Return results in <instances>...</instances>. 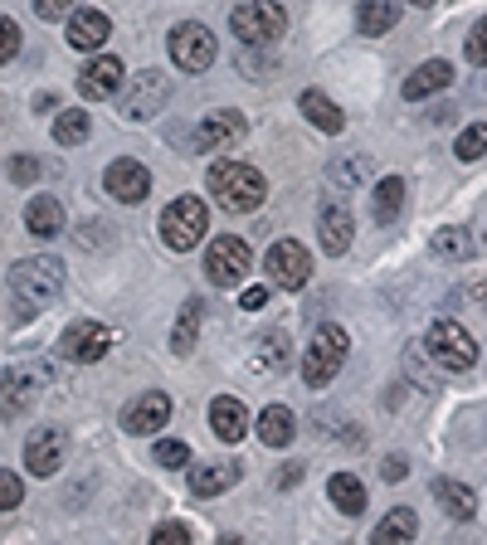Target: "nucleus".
<instances>
[{"label": "nucleus", "mask_w": 487, "mask_h": 545, "mask_svg": "<svg viewBox=\"0 0 487 545\" xmlns=\"http://www.w3.org/2000/svg\"><path fill=\"white\" fill-rule=\"evenodd\" d=\"M10 292H15L20 317H35L39 307H49V302L64 292V263L54 254L20 258V263L10 268Z\"/></svg>", "instance_id": "obj_1"}, {"label": "nucleus", "mask_w": 487, "mask_h": 545, "mask_svg": "<svg viewBox=\"0 0 487 545\" xmlns=\"http://www.w3.org/2000/svg\"><path fill=\"white\" fill-rule=\"evenodd\" d=\"M205 190L225 205L229 215H249V210H259L268 200V181L249 161H215L210 176H205Z\"/></svg>", "instance_id": "obj_2"}, {"label": "nucleus", "mask_w": 487, "mask_h": 545, "mask_svg": "<svg viewBox=\"0 0 487 545\" xmlns=\"http://www.w3.org/2000/svg\"><path fill=\"white\" fill-rule=\"evenodd\" d=\"M346 356H351L346 327L322 322V327L312 331V341H307V356H302V380H307V390H327V385L337 380V370L346 365Z\"/></svg>", "instance_id": "obj_3"}, {"label": "nucleus", "mask_w": 487, "mask_h": 545, "mask_svg": "<svg viewBox=\"0 0 487 545\" xmlns=\"http://www.w3.org/2000/svg\"><path fill=\"white\" fill-rule=\"evenodd\" d=\"M424 356L439 365V370L458 375V370H473L483 351H478V341L468 336V327H458L453 317H439L434 327L424 331Z\"/></svg>", "instance_id": "obj_4"}, {"label": "nucleus", "mask_w": 487, "mask_h": 545, "mask_svg": "<svg viewBox=\"0 0 487 545\" xmlns=\"http://www.w3.org/2000/svg\"><path fill=\"white\" fill-rule=\"evenodd\" d=\"M229 30H234L239 44L259 49V44L283 39V30H288V10H283L278 0H239V5L229 10Z\"/></svg>", "instance_id": "obj_5"}, {"label": "nucleus", "mask_w": 487, "mask_h": 545, "mask_svg": "<svg viewBox=\"0 0 487 545\" xmlns=\"http://www.w3.org/2000/svg\"><path fill=\"white\" fill-rule=\"evenodd\" d=\"M205 234H210V205H205L200 195H181V200L166 205V215H161V239H166V249L190 254Z\"/></svg>", "instance_id": "obj_6"}, {"label": "nucleus", "mask_w": 487, "mask_h": 545, "mask_svg": "<svg viewBox=\"0 0 487 545\" xmlns=\"http://www.w3.org/2000/svg\"><path fill=\"white\" fill-rule=\"evenodd\" d=\"M166 98H171V78L161 69H142L122 83L117 112H122V122H151L156 112L166 108Z\"/></svg>", "instance_id": "obj_7"}, {"label": "nucleus", "mask_w": 487, "mask_h": 545, "mask_svg": "<svg viewBox=\"0 0 487 545\" xmlns=\"http://www.w3.org/2000/svg\"><path fill=\"white\" fill-rule=\"evenodd\" d=\"M117 346V327H108V322H93V317H83V322H74V327L59 336V361H74V365H93L103 361L108 351Z\"/></svg>", "instance_id": "obj_8"}, {"label": "nucleus", "mask_w": 487, "mask_h": 545, "mask_svg": "<svg viewBox=\"0 0 487 545\" xmlns=\"http://www.w3.org/2000/svg\"><path fill=\"white\" fill-rule=\"evenodd\" d=\"M263 268H268V283H273V288L298 292V288H307V278H312V254L302 249L298 239H278V244L263 254Z\"/></svg>", "instance_id": "obj_9"}, {"label": "nucleus", "mask_w": 487, "mask_h": 545, "mask_svg": "<svg viewBox=\"0 0 487 545\" xmlns=\"http://www.w3.org/2000/svg\"><path fill=\"white\" fill-rule=\"evenodd\" d=\"M166 44H171V64L181 73H205L215 64V35H210L205 25H195V20L176 25Z\"/></svg>", "instance_id": "obj_10"}, {"label": "nucleus", "mask_w": 487, "mask_h": 545, "mask_svg": "<svg viewBox=\"0 0 487 545\" xmlns=\"http://www.w3.org/2000/svg\"><path fill=\"white\" fill-rule=\"evenodd\" d=\"M249 263H254L249 244L234 239V234H220V239L210 244V254H205V278H210L215 288H234V283H244Z\"/></svg>", "instance_id": "obj_11"}, {"label": "nucleus", "mask_w": 487, "mask_h": 545, "mask_svg": "<svg viewBox=\"0 0 487 545\" xmlns=\"http://www.w3.org/2000/svg\"><path fill=\"white\" fill-rule=\"evenodd\" d=\"M39 370H30V365H10L5 375H0V419L10 424V419H25L30 409H35L39 400Z\"/></svg>", "instance_id": "obj_12"}, {"label": "nucleus", "mask_w": 487, "mask_h": 545, "mask_svg": "<svg viewBox=\"0 0 487 545\" xmlns=\"http://www.w3.org/2000/svg\"><path fill=\"white\" fill-rule=\"evenodd\" d=\"M317 234H322V249L332 258H341L351 249V239H356V215H351V205H346L341 195H327V200H322V210H317Z\"/></svg>", "instance_id": "obj_13"}, {"label": "nucleus", "mask_w": 487, "mask_h": 545, "mask_svg": "<svg viewBox=\"0 0 487 545\" xmlns=\"http://www.w3.org/2000/svg\"><path fill=\"white\" fill-rule=\"evenodd\" d=\"M122 83H127V69H122L117 54H93L88 69L78 73V93H83L88 103H108V98H117Z\"/></svg>", "instance_id": "obj_14"}, {"label": "nucleus", "mask_w": 487, "mask_h": 545, "mask_svg": "<svg viewBox=\"0 0 487 545\" xmlns=\"http://www.w3.org/2000/svg\"><path fill=\"white\" fill-rule=\"evenodd\" d=\"M103 185H108V195L122 200V205H142L151 195V171L142 161H132V156H117L113 166L103 171Z\"/></svg>", "instance_id": "obj_15"}, {"label": "nucleus", "mask_w": 487, "mask_h": 545, "mask_svg": "<svg viewBox=\"0 0 487 545\" xmlns=\"http://www.w3.org/2000/svg\"><path fill=\"white\" fill-rule=\"evenodd\" d=\"M166 419H171V395L166 390H147V395H137L122 409V429L132 438H147L156 429H166Z\"/></svg>", "instance_id": "obj_16"}, {"label": "nucleus", "mask_w": 487, "mask_h": 545, "mask_svg": "<svg viewBox=\"0 0 487 545\" xmlns=\"http://www.w3.org/2000/svg\"><path fill=\"white\" fill-rule=\"evenodd\" d=\"M244 132H249V117L234 108H220V112H210V117H200V127H195V151L210 156V151H220V146H234Z\"/></svg>", "instance_id": "obj_17"}, {"label": "nucleus", "mask_w": 487, "mask_h": 545, "mask_svg": "<svg viewBox=\"0 0 487 545\" xmlns=\"http://www.w3.org/2000/svg\"><path fill=\"white\" fill-rule=\"evenodd\" d=\"M64 453H69V434L64 429H35L25 443V468L35 477H54L64 468Z\"/></svg>", "instance_id": "obj_18"}, {"label": "nucleus", "mask_w": 487, "mask_h": 545, "mask_svg": "<svg viewBox=\"0 0 487 545\" xmlns=\"http://www.w3.org/2000/svg\"><path fill=\"white\" fill-rule=\"evenodd\" d=\"M108 35H113V20L103 10H83L78 5L69 15V49H78V54H98L108 44Z\"/></svg>", "instance_id": "obj_19"}, {"label": "nucleus", "mask_w": 487, "mask_h": 545, "mask_svg": "<svg viewBox=\"0 0 487 545\" xmlns=\"http://www.w3.org/2000/svg\"><path fill=\"white\" fill-rule=\"evenodd\" d=\"M210 429H215L220 443H239V438L249 434V409H244V400L220 395V400L210 404Z\"/></svg>", "instance_id": "obj_20"}, {"label": "nucleus", "mask_w": 487, "mask_h": 545, "mask_svg": "<svg viewBox=\"0 0 487 545\" xmlns=\"http://www.w3.org/2000/svg\"><path fill=\"white\" fill-rule=\"evenodd\" d=\"M288 356H293V341H288V331H263L259 341H254V351H249V370L254 375H278L283 365H288Z\"/></svg>", "instance_id": "obj_21"}, {"label": "nucleus", "mask_w": 487, "mask_h": 545, "mask_svg": "<svg viewBox=\"0 0 487 545\" xmlns=\"http://www.w3.org/2000/svg\"><path fill=\"white\" fill-rule=\"evenodd\" d=\"M434 502L449 511L453 521H473L478 516V497H473V487L468 482H453V477H434Z\"/></svg>", "instance_id": "obj_22"}, {"label": "nucleus", "mask_w": 487, "mask_h": 545, "mask_svg": "<svg viewBox=\"0 0 487 545\" xmlns=\"http://www.w3.org/2000/svg\"><path fill=\"white\" fill-rule=\"evenodd\" d=\"M25 229H30L35 239H59V234H64V205H59L54 195H35V200L25 205Z\"/></svg>", "instance_id": "obj_23"}, {"label": "nucleus", "mask_w": 487, "mask_h": 545, "mask_svg": "<svg viewBox=\"0 0 487 545\" xmlns=\"http://www.w3.org/2000/svg\"><path fill=\"white\" fill-rule=\"evenodd\" d=\"M453 83V64L449 59H429V64H419V69L405 78V98L419 103V98H429V93H444Z\"/></svg>", "instance_id": "obj_24"}, {"label": "nucleus", "mask_w": 487, "mask_h": 545, "mask_svg": "<svg viewBox=\"0 0 487 545\" xmlns=\"http://www.w3.org/2000/svg\"><path fill=\"white\" fill-rule=\"evenodd\" d=\"M298 438V419H293V409L288 404H268L259 414V443L263 448H288Z\"/></svg>", "instance_id": "obj_25"}, {"label": "nucleus", "mask_w": 487, "mask_h": 545, "mask_svg": "<svg viewBox=\"0 0 487 545\" xmlns=\"http://www.w3.org/2000/svg\"><path fill=\"white\" fill-rule=\"evenodd\" d=\"M298 108H302V117H307L317 132H327V137H337L341 127H346V112H341L327 93H317V88H307V93H302Z\"/></svg>", "instance_id": "obj_26"}, {"label": "nucleus", "mask_w": 487, "mask_h": 545, "mask_svg": "<svg viewBox=\"0 0 487 545\" xmlns=\"http://www.w3.org/2000/svg\"><path fill=\"white\" fill-rule=\"evenodd\" d=\"M419 516L414 507H390V516H380V526L371 531V545H414Z\"/></svg>", "instance_id": "obj_27"}, {"label": "nucleus", "mask_w": 487, "mask_h": 545, "mask_svg": "<svg viewBox=\"0 0 487 545\" xmlns=\"http://www.w3.org/2000/svg\"><path fill=\"white\" fill-rule=\"evenodd\" d=\"M327 497H332V507H337L341 516H361V511H366V482L356 473H337L327 482Z\"/></svg>", "instance_id": "obj_28"}, {"label": "nucleus", "mask_w": 487, "mask_h": 545, "mask_svg": "<svg viewBox=\"0 0 487 545\" xmlns=\"http://www.w3.org/2000/svg\"><path fill=\"white\" fill-rule=\"evenodd\" d=\"M395 25H400V0H366L361 15H356L361 35H390Z\"/></svg>", "instance_id": "obj_29"}, {"label": "nucleus", "mask_w": 487, "mask_h": 545, "mask_svg": "<svg viewBox=\"0 0 487 545\" xmlns=\"http://www.w3.org/2000/svg\"><path fill=\"white\" fill-rule=\"evenodd\" d=\"M234 482H239V463H234V468H229V463H210V468H195V473H190V492H195V497H220Z\"/></svg>", "instance_id": "obj_30"}, {"label": "nucleus", "mask_w": 487, "mask_h": 545, "mask_svg": "<svg viewBox=\"0 0 487 545\" xmlns=\"http://www.w3.org/2000/svg\"><path fill=\"white\" fill-rule=\"evenodd\" d=\"M327 181L337 185V190H361V185L371 181V156H337L327 166Z\"/></svg>", "instance_id": "obj_31"}, {"label": "nucleus", "mask_w": 487, "mask_h": 545, "mask_svg": "<svg viewBox=\"0 0 487 545\" xmlns=\"http://www.w3.org/2000/svg\"><path fill=\"white\" fill-rule=\"evenodd\" d=\"M405 210V176H385L375 185V224H395Z\"/></svg>", "instance_id": "obj_32"}, {"label": "nucleus", "mask_w": 487, "mask_h": 545, "mask_svg": "<svg viewBox=\"0 0 487 545\" xmlns=\"http://www.w3.org/2000/svg\"><path fill=\"white\" fill-rule=\"evenodd\" d=\"M429 249H434V258L458 263V258H473V239H468V229L444 224V229H434V234H429Z\"/></svg>", "instance_id": "obj_33"}, {"label": "nucleus", "mask_w": 487, "mask_h": 545, "mask_svg": "<svg viewBox=\"0 0 487 545\" xmlns=\"http://www.w3.org/2000/svg\"><path fill=\"white\" fill-rule=\"evenodd\" d=\"M200 312H205V307H200L195 297L181 307V317H176V327H171V351H176V356H190V351H195V336H200Z\"/></svg>", "instance_id": "obj_34"}, {"label": "nucleus", "mask_w": 487, "mask_h": 545, "mask_svg": "<svg viewBox=\"0 0 487 545\" xmlns=\"http://www.w3.org/2000/svg\"><path fill=\"white\" fill-rule=\"evenodd\" d=\"M88 132H93L88 112L69 108V112H59V117H54V142H59V146H83V142H88Z\"/></svg>", "instance_id": "obj_35"}, {"label": "nucleus", "mask_w": 487, "mask_h": 545, "mask_svg": "<svg viewBox=\"0 0 487 545\" xmlns=\"http://www.w3.org/2000/svg\"><path fill=\"white\" fill-rule=\"evenodd\" d=\"M453 156H458V161H483L487 156V127H478V122L463 127L458 142H453Z\"/></svg>", "instance_id": "obj_36"}, {"label": "nucleus", "mask_w": 487, "mask_h": 545, "mask_svg": "<svg viewBox=\"0 0 487 545\" xmlns=\"http://www.w3.org/2000/svg\"><path fill=\"white\" fill-rule=\"evenodd\" d=\"M156 468H190V448L181 438H161L156 443Z\"/></svg>", "instance_id": "obj_37"}, {"label": "nucleus", "mask_w": 487, "mask_h": 545, "mask_svg": "<svg viewBox=\"0 0 487 545\" xmlns=\"http://www.w3.org/2000/svg\"><path fill=\"white\" fill-rule=\"evenodd\" d=\"M463 54H468V64H473V69H483V64H487V15L473 25V30H468V39H463Z\"/></svg>", "instance_id": "obj_38"}, {"label": "nucleus", "mask_w": 487, "mask_h": 545, "mask_svg": "<svg viewBox=\"0 0 487 545\" xmlns=\"http://www.w3.org/2000/svg\"><path fill=\"white\" fill-rule=\"evenodd\" d=\"M25 502V482L10 473V468H0V511H15Z\"/></svg>", "instance_id": "obj_39"}, {"label": "nucleus", "mask_w": 487, "mask_h": 545, "mask_svg": "<svg viewBox=\"0 0 487 545\" xmlns=\"http://www.w3.org/2000/svg\"><path fill=\"white\" fill-rule=\"evenodd\" d=\"M20 54V25L10 15H0V64H10Z\"/></svg>", "instance_id": "obj_40"}, {"label": "nucleus", "mask_w": 487, "mask_h": 545, "mask_svg": "<svg viewBox=\"0 0 487 545\" xmlns=\"http://www.w3.org/2000/svg\"><path fill=\"white\" fill-rule=\"evenodd\" d=\"M30 5H35L39 20H69L78 10V0H30Z\"/></svg>", "instance_id": "obj_41"}, {"label": "nucleus", "mask_w": 487, "mask_h": 545, "mask_svg": "<svg viewBox=\"0 0 487 545\" xmlns=\"http://www.w3.org/2000/svg\"><path fill=\"white\" fill-rule=\"evenodd\" d=\"M151 545H190V531L181 521H161V526L151 531Z\"/></svg>", "instance_id": "obj_42"}, {"label": "nucleus", "mask_w": 487, "mask_h": 545, "mask_svg": "<svg viewBox=\"0 0 487 545\" xmlns=\"http://www.w3.org/2000/svg\"><path fill=\"white\" fill-rule=\"evenodd\" d=\"M39 171H44V166H39V156H15V161H10V181H15V185L39 181Z\"/></svg>", "instance_id": "obj_43"}, {"label": "nucleus", "mask_w": 487, "mask_h": 545, "mask_svg": "<svg viewBox=\"0 0 487 545\" xmlns=\"http://www.w3.org/2000/svg\"><path fill=\"white\" fill-rule=\"evenodd\" d=\"M405 473H410V463H405V453H390V458L380 463V477H385V482H405Z\"/></svg>", "instance_id": "obj_44"}, {"label": "nucleus", "mask_w": 487, "mask_h": 545, "mask_svg": "<svg viewBox=\"0 0 487 545\" xmlns=\"http://www.w3.org/2000/svg\"><path fill=\"white\" fill-rule=\"evenodd\" d=\"M239 302H244V312H259L263 302H268V288H244V297H239Z\"/></svg>", "instance_id": "obj_45"}, {"label": "nucleus", "mask_w": 487, "mask_h": 545, "mask_svg": "<svg viewBox=\"0 0 487 545\" xmlns=\"http://www.w3.org/2000/svg\"><path fill=\"white\" fill-rule=\"evenodd\" d=\"M468 302H473V307H487V273L468 283Z\"/></svg>", "instance_id": "obj_46"}, {"label": "nucleus", "mask_w": 487, "mask_h": 545, "mask_svg": "<svg viewBox=\"0 0 487 545\" xmlns=\"http://www.w3.org/2000/svg\"><path fill=\"white\" fill-rule=\"evenodd\" d=\"M298 477H302V463H288V473H283V487H293Z\"/></svg>", "instance_id": "obj_47"}, {"label": "nucleus", "mask_w": 487, "mask_h": 545, "mask_svg": "<svg viewBox=\"0 0 487 545\" xmlns=\"http://www.w3.org/2000/svg\"><path fill=\"white\" fill-rule=\"evenodd\" d=\"M405 5H424V10H429V5H434V0H405Z\"/></svg>", "instance_id": "obj_48"}, {"label": "nucleus", "mask_w": 487, "mask_h": 545, "mask_svg": "<svg viewBox=\"0 0 487 545\" xmlns=\"http://www.w3.org/2000/svg\"><path fill=\"white\" fill-rule=\"evenodd\" d=\"M215 545H244V541H234V536H225V541H215Z\"/></svg>", "instance_id": "obj_49"}]
</instances>
